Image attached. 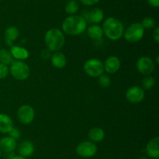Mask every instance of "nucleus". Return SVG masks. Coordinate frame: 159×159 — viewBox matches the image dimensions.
I'll use <instances>...</instances> for the list:
<instances>
[{
	"instance_id": "nucleus-27",
	"label": "nucleus",
	"mask_w": 159,
	"mask_h": 159,
	"mask_svg": "<svg viewBox=\"0 0 159 159\" xmlns=\"http://www.w3.org/2000/svg\"><path fill=\"white\" fill-rule=\"evenodd\" d=\"M9 73V68L8 65L0 62V79H5Z\"/></svg>"
},
{
	"instance_id": "nucleus-24",
	"label": "nucleus",
	"mask_w": 159,
	"mask_h": 159,
	"mask_svg": "<svg viewBox=\"0 0 159 159\" xmlns=\"http://www.w3.org/2000/svg\"><path fill=\"white\" fill-rule=\"evenodd\" d=\"M141 24L142 25V26L144 27V30L145 29L151 30V29H154V28L155 27L156 22H155V20L154 18H152V17H148L143 19Z\"/></svg>"
},
{
	"instance_id": "nucleus-37",
	"label": "nucleus",
	"mask_w": 159,
	"mask_h": 159,
	"mask_svg": "<svg viewBox=\"0 0 159 159\" xmlns=\"http://www.w3.org/2000/svg\"><path fill=\"white\" fill-rule=\"evenodd\" d=\"M157 159H158V158H157Z\"/></svg>"
},
{
	"instance_id": "nucleus-32",
	"label": "nucleus",
	"mask_w": 159,
	"mask_h": 159,
	"mask_svg": "<svg viewBox=\"0 0 159 159\" xmlns=\"http://www.w3.org/2000/svg\"><path fill=\"white\" fill-rule=\"evenodd\" d=\"M148 2L152 7L158 8L159 6V0H148Z\"/></svg>"
},
{
	"instance_id": "nucleus-25",
	"label": "nucleus",
	"mask_w": 159,
	"mask_h": 159,
	"mask_svg": "<svg viewBox=\"0 0 159 159\" xmlns=\"http://www.w3.org/2000/svg\"><path fill=\"white\" fill-rule=\"evenodd\" d=\"M98 82H99V84L101 87L107 88V87H110V84H111V79L108 75L102 74L99 76Z\"/></svg>"
},
{
	"instance_id": "nucleus-3",
	"label": "nucleus",
	"mask_w": 159,
	"mask_h": 159,
	"mask_svg": "<svg viewBox=\"0 0 159 159\" xmlns=\"http://www.w3.org/2000/svg\"><path fill=\"white\" fill-rule=\"evenodd\" d=\"M44 41L47 48L51 51H58L63 48L65 37L63 31L58 28H51L45 34Z\"/></svg>"
},
{
	"instance_id": "nucleus-6",
	"label": "nucleus",
	"mask_w": 159,
	"mask_h": 159,
	"mask_svg": "<svg viewBox=\"0 0 159 159\" xmlns=\"http://www.w3.org/2000/svg\"><path fill=\"white\" fill-rule=\"evenodd\" d=\"M84 71L91 77H99L104 73L103 62L98 59H88L83 65Z\"/></svg>"
},
{
	"instance_id": "nucleus-9",
	"label": "nucleus",
	"mask_w": 159,
	"mask_h": 159,
	"mask_svg": "<svg viewBox=\"0 0 159 159\" xmlns=\"http://www.w3.org/2000/svg\"><path fill=\"white\" fill-rule=\"evenodd\" d=\"M136 67L138 71L143 75H150L155 70V62L148 56H141L136 62Z\"/></svg>"
},
{
	"instance_id": "nucleus-36",
	"label": "nucleus",
	"mask_w": 159,
	"mask_h": 159,
	"mask_svg": "<svg viewBox=\"0 0 159 159\" xmlns=\"http://www.w3.org/2000/svg\"><path fill=\"white\" fill-rule=\"evenodd\" d=\"M1 155H2V151L1 149H0V157H1Z\"/></svg>"
},
{
	"instance_id": "nucleus-17",
	"label": "nucleus",
	"mask_w": 159,
	"mask_h": 159,
	"mask_svg": "<svg viewBox=\"0 0 159 159\" xmlns=\"http://www.w3.org/2000/svg\"><path fill=\"white\" fill-rule=\"evenodd\" d=\"M13 127V121L11 117L7 114L0 113V132L9 133Z\"/></svg>"
},
{
	"instance_id": "nucleus-33",
	"label": "nucleus",
	"mask_w": 159,
	"mask_h": 159,
	"mask_svg": "<svg viewBox=\"0 0 159 159\" xmlns=\"http://www.w3.org/2000/svg\"><path fill=\"white\" fill-rule=\"evenodd\" d=\"M12 159H27L26 157H23L21 155H14V157Z\"/></svg>"
},
{
	"instance_id": "nucleus-10",
	"label": "nucleus",
	"mask_w": 159,
	"mask_h": 159,
	"mask_svg": "<svg viewBox=\"0 0 159 159\" xmlns=\"http://www.w3.org/2000/svg\"><path fill=\"white\" fill-rule=\"evenodd\" d=\"M145 96L144 89L138 86L130 87L126 92V98L132 104H138L143 101Z\"/></svg>"
},
{
	"instance_id": "nucleus-31",
	"label": "nucleus",
	"mask_w": 159,
	"mask_h": 159,
	"mask_svg": "<svg viewBox=\"0 0 159 159\" xmlns=\"http://www.w3.org/2000/svg\"><path fill=\"white\" fill-rule=\"evenodd\" d=\"M153 39L155 40V41L156 43H158L159 42V27L157 26V27L154 28V31H153Z\"/></svg>"
},
{
	"instance_id": "nucleus-13",
	"label": "nucleus",
	"mask_w": 159,
	"mask_h": 159,
	"mask_svg": "<svg viewBox=\"0 0 159 159\" xmlns=\"http://www.w3.org/2000/svg\"><path fill=\"white\" fill-rule=\"evenodd\" d=\"M16 148V140L9 136L3 137L0 139V149L5 153L13 152Z\"/></svg>"
},
{
	"instance_id": "nucleus-15",
	"label": "nucleus",
	"mask_w": 159,
	"mask_h": 159,
	"mask_svg": "<svg viewBox=\"0 0 159 159\" xmlns=\"http://www.w3.org/2000/svg\"><path fill=\"white\" fill-rule=\"evenodd\" d=\"M20 35L19 29L16 26H9L4 32V39L6 45L8 46H12L14 41L16 40Z\"/></svg>"
},
{
	"instance_id": "nucleus-14",
	"label": "nucleus",
	"mask_w": 159,
	"mask_h": 159,
	"mask_svg": "<svg viewBox=\"0 0 159 159\" xmlns=\"http://www.w3.org/2000/svg\"><path fill=\"white\" fill-rule=\"evenodd\" d=\"M51 62L54 68L63 69L67 64L66 56L60 51H54L51 56Z\"/></svg>"
},
{
	"instance_id": "nucleus-4",
	"label": "nucleus",
	"mask_w": 159,
	"mask_h": 159,
	"mask_svg": "<svg viewBox=\"0 0 159 159\" xmlns=\"http://www.w3.org/2000/svg\"><path fill=\"white\" fill-rule=\"evenodd\" d=\"M9 72L14 79L22 81L29 77L30 69L29 65L23 61L14 60L11 63Z\"/></svg>"
},
{
	"instance_id": "nucleus-11",
	"label": "nucleus",
	"mask_w": 159,
	"mask_h": 159,
	"mask_svg": "<svg viewBox=\"0 0 159 159\" xmlns=\"http://www.w3.org/2000/svg\"><path fill=\"white\" fill-rule=\"evenodd\" d=\"M104 71L110 74H114L120 70L121 65L120 60L116 56H110L105 60L103 63Z\"/></svg>"
},
{
	"instance_id": "nucleus-19",
	"label": "nucleus",
	"mask_w": 159,
	"mask_h": 159,
	"mask_svg": "<svg viewBox=\"0 0 159 159\" xmlns=\"http://www.w3.org/2000/svg\"><path fill=\"white\" fill-rule=\"evenodd\" d=\"M88 137L90 141L99 143L105 138V132L101 127H93L89 131Z\"/></svg>"
},
{
	"instance_id": "nucleus-16",
	"label": "nucleus",
	"mask_w": 159,
	"mask_h": 159,
	"mask_svg": "<svg viewBox=\"0 0 159 159\" xmlns=\"http://www.w3.org/2000/svg\"><path fill=\"white\" fill-rule=\"evenodd\" d=\"M9 51H10L13 59H15L16 60H25V59H28L30 55L29 51L26 48L21 46H18V45H12V46H11Z\"/></svg>"
},
{
	"instance_id": "nucleus-26",
	"label": "nucleus",
	"mask_w": 159,
	"mask_h": 159,
	"mask_svg": "<svg viewBox=\"0 0 159 159\" xmlns=\"http://www.w3.org/2000/svg\"><path fill=\"white\" fill-rule=\"evenodd\" d=\"M155 79L153 76H147L144 78L142 80V86L143 88L145 90H150L155 86Z\"/></svg>"
},
{
	"instance_id": "nucleus-23",
	"label": "nucleus",
	"mask_w": 159,
	"mask_h": 159,
	"mask_svg": "<svg viewBox=\"0 0 159 159\" xmlns=\"http://www.w3.org/2000/svg\"><path fill=\"white\" fill-rule=\"evenodd\" d=\"M79 9V3H78L75 0H70V1H68V2L66 3V5H65V12L68 14H69L70 16L75 15V13H77Z\"/></svg>"
},
{
	"instance_id": "nucleus-30",
	"label": "nucleus",
	"mask_w": 159,
	"mask_h": 159,
	"mask_svg": "<svg viewBox=\"0 0 159 159\" xmlns=\"http://www.w3.org/2000/svg\"><path fill=\"white\" fill-rule=\"evenodd\" d=\"M81 2L85 6H94V5L97 4L100 0H80Z\"/></svg>"
},
{
	"instance_id": "nucleus-35",
	"label": "nucleus",
	"mask_w": 159,
	"mask_h": 159,
	"mask_svg": "<svg viewBox=\"0 0 159 159\" xmlns=\"http://www.w3.org/2000/svg\"><path fill=\"white\" fill-rule=\"evenodd\" d=\"M138 159H148V158H147V157H139Z\"/></svg>"
},
{
	"instance_id": "nucleus-7",
	"label": "nucleus",
	"mask_w": 159,
	"mask_h": 159,
	"mask_svg": "<svg viewBox=\"0 0 159 159\" xmlns=\"http://www.w3.org/2000/svg\"><path fill=\"white\" fill-rule=\"evenodd\" d=\"M75 151L80 157L89 158L96 155L97 153V146L96 143L90 140H85L77 145Z\"/></svg>"
},
{
	"instance_id": "nucleus-12",
	"label": "nucleus",
	"mask_w": 159,
	"mask_h": 159,
	"mask_svg": "<svg viewBox=\"0 0 159 159\" xmlns=\"http://www.w3.org/2000/svg\"><path fill=\"white\" fill-rule=\"evenodd\" d=\"M146 153L152 159L159 157V137H155L148 143L146 146Z\"/></svg>"
},
{
	"instance_id": "nucleus-8",
	"label": "nucleus",
	"mask_w": 159,
	"mask_h": 159,
	"mask_svg": "<svg viewBox=\"0 0 159 159\" xmlns=\"http://www.w3.org/2000/svg\"><path fill=\"white\" fill-rule=\"evenodd\" d=\"M17 117L22 124L28 125L32 123L35 117V112L32 106L23 104L19 108L17 111Z\"/></svg>"
},
{
	"instance_id": "nucleus-29",
	"label": "nucleus",
	"mask_w": 159,
	"mask_h": 159,
	"mask_svg": "<svg viewBox=\"0 0 159 159\" xmlns=\"http://www.w3.org/2000/svg\"><path fill=\"white\" fill-rule=\"evenodd\" d=\"M51 51H50L48 48H45L43 51H41V54H40V57L43 60H47V59H50L51 56Z\"/></svg>"
},
{
	"instance_id": "nucleus-21",
	"label": "nucleus",
	"mask_w": 159,
	"mask_h": 159,
	"mask_svg": "<svg viewBox=\"0 0 159 159\" xmlns=\"http://www.w3.org/2000/svg\"><path fill=\"white\" fill-rule=\"evenodd\" d=\"M104 12L99 8H95L91 11L89 14V20L92 23L97 24L103 20Z\"/></svg>"
},
{
	"instance_id": "nucleus-1",
	"label": "nucleus",
	"mask_w": 159,
	"mask_h": 159,
	"mask_svg": "<svg viewBox=\"0 0 159 159\" xmlns=\"http://www.w3.org/2000/svg\"><path fill=\"white\" fill-rule=\"evenodd\" d=\"M62 31L68 35L76 36L82 34L87 28V23L81 16L71 15L64 20Z\"/></svg>"
},
{
	"instance_id": "nucleus-2",
	"label": "nucleus",
	"mask_w": 159,
	"mask_h": 159,
	"mask_svg": "<svg viewBox=\"0 0 159 159\" xmlns=\"http://www.w3.org/2000/svg\"><path fill=\"white\" fill-rule=\"evenodd\" d=\"M103 34L112 41L119 40L124 35V26L122 22L115 17L106 19L102 24Z\"/></svg>"
},
{
	"instance_id": "nucleus-18",
	"label": "nucleus",
	"mask_w": 159,
	"mask_h": 159,
	"mask_svg": "<svg viewBox=\"0 0 159 159\" xmlns=\"http://www.w3.org/2000/svg\"><path fill=\"white\" fill-rule=\"evenodd\" d=\"M34 151L35 148L34 144L29 140H24L20 143L19 147V154L25 157H30L34 153Z\"/></svg>"
},
{
	"instance_id": "nucleus-5",
	"label": "nucleus",
	"mask_w": 159,
	"mask_h": 159,
	"mask_svg": "<svg viewBox=\"0 0 159 159\" xmlns=\"http://www.w3.org/2000/svg\"><path fill=\"white\" fill-rule=\"evenodd\" d=\"M144 35V29L141 23H134L127 27V29H124L123 36L130 43H136L141 41Z\"/></svg>"
},
{
	"instance_id": "nucleus-22",
	"label": "nucleus",
	"mask_w": 159,
	"mask_h": 159,
	"mask_svg": "<svg viewBox=\"0 0 159 159\" xmlns=\"http://www.w3.org/2000/svg\"><path fill=\"white\" fill-rule=\"evenodd\" d=\"M14 61L13 57L11 55L10 51L7 49H2L0 50V62L1 63L5 64L6 65H11L12 62Z\"/></svg>"
},
{
	"instance_id": "nucleus-20",
	"label": "nucleus",
	"mask_w": 159,
	"mask_h": 159,
	"mask_svg": "<svg viewBox=\"0 0 159 159\" xmlns=\"http://www.w3.org/2000/svg\"><path fill=\"white\" fill-rule=\"evenodd\" d=\"M87 34L90 38L93 40H99L102 38L103 35V31H102V28L98 24H93L88 27Z\"/></svg>"
},
{
	"instance_id": "nucleus-34",
	"label": "nucleus",
	"mask_w": 159,
	"mask_h": 159,
	"mask_svg": "<svg viewBox=\"0 0 159 159\" xmlns=\"http://www.w3.org/2000/svg\"><path fill=\"white\" fill-rule=\"evenodd\" d=\"M156 62H157V64H159V61H158V56H157V58H156Z\"/></svg>"
},
{
	"instance_id": "nucleus-28",
	"label": "nucleus",
	"mask_w": 159,
	"mask_h": 159,
	"mask_svg": "<svg viewBox=\"0 0 159 159\" xmlns=\"http://www.w3.org/2000/svg\"><path fill=\"white\" fill-rule=\"evenodd\" d=\"M9 136L12 138L15 139V140H18L20 138V136H21V132H20V129L16 127H13L10 131L9 132Z\"/></svg>"
}]
</instances>
